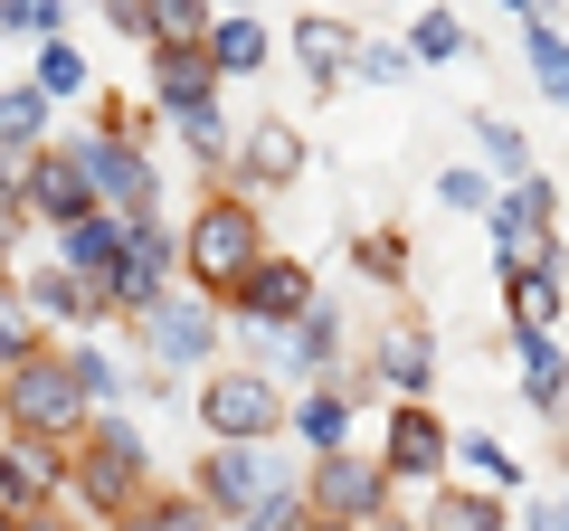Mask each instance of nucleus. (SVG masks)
<instances>
[{"instance_id":"5701e85b","label":"nucleus","mask_w":569,"mask_h":531,"mask_svg":"<svg viewBox=\"0 0 569 531\" xmlns=\"http://www.w3.org/2000/svg\"><path fill=\"white\" fill-rule=\"evenodd\" d=\"M295 428H305V437H313V447H323V455H342V428H351V399H342V389H313L305 409H295Z\"/></svg>"},{"instance_id":"473e14b6","label":"nucleus","mask_w":569,"mask_h":531,"mask_svg":"<svg viewBox=\"0 0 569 531\" xmlns=\"http://www.w3.org/2000/svg\"><path fill=\"white\" fill-rule=\"evenodd\" d=\"M351 257H361L370 275H408V247H399V228H380V238H361Z\"/></svg>"},{"instance_id":"72a5a7b5","label":"nucleus","mask_w":569,"mask_h":531,"mask_svg":"<svg viewBox=\"0 0 569 531\" xmlns=\"http://www.w3.org/2000/svg\"><path fill=\"white\" fill-rule=\"evenodd\" d=\"M0 20H10V29H39V39H58V0H0Z\"/></svg>"},{"instance_id":"1a4fd4ad","label":"nucleus","mask_w":569,"mask_h":531,"mask_svg":"<svg viewBox=\"0 0 569 531\" xmlns=\"http://www.w3.org/2000/svg\"><path fill=\"white\" fill-rule=\"evenodd\" d=\"M162 275H171L162 219L123 228V257H114V275H104V304H114V313H152V304H162Z\"/></svg>"},{"instance_id":"bb28decb","label":"nucleus","mask_w":569,"mask_h":531,"mask_svg":"<svg viewBox=\"0 0 569 531\" xmlns=\"http://www.w3.org/2000/svg\"><path fill=\"white\" fill-rule=\"evenodd\" d=\"M0 143L10 152L39 143V86H10V96H0Z\"/></svg>"},{"instance_id":"58836bf2","label":"nucleus","mask_w":569,"mask_h":531,"mask_svg":"<svg viewBox=\"0 0 569 531\" xmlns=\"http://www.w3.org/2000/svg\"><path fill=\"white\" fill-rule=\"evenodd\" d=\"M114 29L123 39H152V0H114Z\"/></svg>"},{"instance_id":"37998d69","label":"nucleus","mask_w":569,"mask_h":531,"mask_svg":"<svg viewBox=\"0 0 569 531\" xmlns=\"http://www.w3.org/2000/svg\"><path fill=\"white\" fill-rule=\"evenodd\" d=\"M0 531H20V512H10V503H0Z\"/></svg>"},{"instance_id":"f03ea898","label":"nucleus","mask_w":569,"mask_h":531,"mask_svg":"<svg viewBox=\"0 0 569 531\" xmlns=\"http://www.w3.org/2000/svg\"><path fill=\"white\" fill-rule=\"evenodd\" d=\"M86 409H96V399L77 389V361H58V351H29V361L0 380V418H10L20 437H39V447L77 437V428H86Z\"/></svg>"},{"instance_id":"2eb2a0df","label":"nucleus","mask_w":569,"mask_h":531,"mask_svg":"<svg viewBox=\"0 0 569 531\" xmlns=\"http://www.w3.org/2000/svg\"><path fill=\"white\" fill-rule=\"evenodd\" d=\"M142 332H152V351H162V361H200L219 323H209L200 304H152V313H142Z\"/></svg>"},{"instance_id":"2f4dec72","label":"nucleus","mask_w":569,"mask_h":531,"mask_svg":"<svg viewBox=\"0 0 569 531\" xmlns=\"http://www.w3.org/2000/svg\"><path fill=\"white\" fill-rule=\"evenodd\" d=\"M408 58H466V29H456V20H418Z\"/></svg>"},{"instance_id":"4be33fe9","label":"nucleus","mask_w":569,"mask_h":531,"mask_svg":"<svg viewBox=\"0 0 569 531\" xmlns=\"http://www.w3.org/2000/svg\"><path fill=\"white\" fill-rule=\"evenodd\" d=\"M114 531H209V503H200V493H152V503L123 512Z\"/></svg>"},{"instance_id":"dca6fc26","label":"nucleus","mask_w":569,"mask_h":531,"mask_svg":"<svg viewBox=\"0 0 569 531\" xmlns=\"http://www.w3.org/2000/svg\"><path fill=\"white\" fill-rule=\"evenodd\" d=\"M295 58H305V77H313V86H342L361 48H351V29H342V20H305V29H295Z\"/></svg>"},{"instance_id":"4c0bfd02","label":"nucleus","mask_w":569,"mask_h":531,"mask_svg":"<svg viewBox=\"0 0 569 531\" xmlns=\"http://www.w3.org/2000/svg\"><path fill=\"white\" fill-rule=\"evenodd\" d=\"M295 361H332V313H305V332H295Z\"/></svg>"},{"instance_id":"cd10ccee","label":"nucleus","mask_w":569,"mask_h":531,"mask_svg":"<svg viewBox=\"0 0 569 531\" xmlns=\"http://www.w3.org/2000/svg\"><path fill=\"white\" fill-rule=\"evenodd\" d=\"M39 96H86V58L67 39H48V58H39Z\"/></svg>"},{"instance_id":"a19ab883","label":"nucleus","mask_w":569,"mask_h":531,"mask_svg":"<svg viewBox=\"0 0 569 531\" xmlns=\"http://www.w3.org/2000/svg\"><path fill=\"white\" fill-rule=\"evenodd\" d=\"M313 531H399V522H313Z\"/></svg>"},{"instance_id":"ea45409f","label":"nucleus","mask_w":569,"mask_h":531,"mask_svg":"<svg viewBox=\"0 0 569 531\" xmlns=\"http://www.w3.org/2000/svg\"><path fill=\"white\" fill-rule=\"evenodd\" d=\"M20 531H77V522H67V512H29Z\"/></svg>"},{"instance_id":"f257e3e1","label":"nucleus","mask_w":569,"mask_h":531,"mask_svg":"<svg viewBox=\"0 0 569 531\" xmlns=\"http://www.w3.org/2000/svg\"><path fill=\"white\" fill-rule=\"evenodd\" d=\"M181 257H190V275H200V294H238L247 275L266 266V228H257V209L228 200V190H209L200 219H190V238H181Z\"/></svg>"},{"instance_id":"c756f323","label":"nucleus","mask_w":569,"mask_h":531,"mask_svg":"<svg viewBox=\"0 0 569 531\" xmlns=\"http://www.w3.org/2000/svg\"><path fill=\"white\" fill-rule=\"evenodd\" d=\"M380 370H389L399 389H427V342H418V332H399V342H380Z\"/></svg>"},{"instance_id":"b1692460","label":"nucleus","mask_w":569,"mask_h":531,"mask_svg":"<svg viewBox=\"0 0 569 531\" xmlns=\"http://www.w3.org/2000/svg\"><path fill=\"white\" fill-rule=\"evenodd\" d=\"M257 58H266V29H257V20H238V10H228V20L209 29V67H219V77H228V67H257Z\"/></svg>"},{"instance_id":"ddd939ff","label":"nucleus","mask_w":569,"mask_h":531,"mask_svg":"<svg viewBox=\"0 0 569 531\" xmlns=\"http://www.w3.org/2000/svg\"><path fill=\"white\" fill-rule=\"evenodd\" d=\"M209 77H219L209 48H171V58H152V96H162L171 114H200V104H209Z\"/></svg>"},{"instance_id":"20e7f679","label":"nucleus","mask_w":569,"mask_h":531,"mask_svg":"<svg viewBox=\"0 0 569 531\" xmlns=\"http://www.w3.org/2000/svg\"><path fill=\"white\" fill-rule=\"evenodd\" d=\"M284 418H295V409H284L276 389L257 380V370H219V380L200 389V428L219 437V447H266Z\"/></svg>"},{"instance_id":"79ce46f5","label":"nucleus","mask_w":569,"mask_h":531,"mask_svg":"<svg viewBox=\"0 0 569 531\" xmlns=\"http://www.w3.org/2000/svg\"><path fill=\"white\" fill-rule=\"evenodd\" d=\"M10 465H20V455H10V447H0V493H10Z\"/></svg>"},{"instance_id":"c9c22d12","label":"nucleus","mask_w":569,"mask_h":531,"mask_svg":"<svg viewBox=\"0 0 569 531\" xmlns=\"http://www.w3.org/2000/svg\"><path fill=\"white\" fill-rule=\"evenodd\" d=\"M29 351H39V342H29V323H20V313H10V304H0V370H20Z\"/></svg>"},{"instance_id":"0eeeda50","label":"nucleus","mask_w":569,"mask_h":531,"mask_svg":"<svg viewBox=\"0 0 569 531\" xmlns=\"http://www.w3.org/2000/svg\"><path fill=\"white\" fill-rule=\"evenodd\" d=\"M77 162H86V190L123 209V228H142V219H152V200H162V181H152V162H142V152L123 143V133H104V143H86Z\"/></svg>"},{"instance_id":"412c9836","label":"nucleus","mask_w":569,"mask_h":531,"mask_svg":"<svg viewBox=\"0 0 569 531\" xmlns=\"http://www.w3.org/2000/svg\"><path fill=\"white\" fill-rule=\"evenodd\" d=\"M29 294H39V313H58V323H96V313H104V294H96V285H77L67 266H48Z\"/></svg>"},{"instance_id":"a211bd4d","label":"nucleus","mask_w":569,"mask_h":531,"mask_svg":"<svg viewBox=\"0 0 569 531\" xmlns=\"http://www.w3.org/2000/svg\"><path fill=\"white\" fill-rule=\"evenodd\" d=\"M522 58H531V86H541L550 104H569V39L550 20H522Z\"/></svg>"},{"instance_id":"7ed1b4c3","label":"nucleus","mask_w":569,"mask_h":531,"mask_svg":"<svg viewBox=\"0 0 569 531\" xmlns=\"http://www.w3.org/2000/svg\"><path fill=\"white\" fill-rule=\"evenodd\" d=\"M67 474H77V503H86V512H104V522H123V512L152 503V493H142V437L123 428V418H96Z\"/></svg>"},{"instance_id":"7c9ffc66","label":"nucleus","mask_w":569,"mask_h":531,"mask_svg":"<svg viewBox=\"0 0 569 531\" xmlns=\"http://www.w3.org/2000/svg\"><path fill=\"white\" fill-rule=\"evenodd\" d=\"M466 465H475V474H485V484H493V493H512V484H522V465H512V455H503V447H493V437H466Z\"/></svg>"},{"instance_id":"aec40b11","label":"nucleus","mask_w":569,"mask_h":531,"mask_svg":"<svg viewBox=\"0 0 569 531\" xmlns=\"http://www.w3.org/2000/svg\"><path fill=\"white\" fill-rule=\"evenodd\" d=\"M427 531H512L503 522V503H493V493H437V503H427Z\"/></svg>"},{"instance_id":"6e6552de","label":"nucleus","mask_w":569,"mask_h":531,"mask_svg":"<svg viewBox=\"0 0 569 531\" xmlns=\"http://www.w3.org/2000/svg\"><path fill=\"white\" fill-rule=\"evenodd\" d=\"M276 484H284V474L266 465L257 447H209V465H200V503H209V522H219V512H228V522H247V512H257Z\"/></svg>"},{"instance_id":"f3484780","label":"nucleus","mask_w":569,"mask_h":531,"mask_svg":"<svg viewBox=\"0 0 569 531\" xmlns=\"http://www.w3.org/2000/svg\"><path fill=\"white\" fill-rule=\"evenodd\" d=\"M305 171V133L295 123H257L247 133V181H295Z\"/></svg>"},{"instance_id":"f8f14e48","label":"nucleus","mask_w":569,"mask_h":531,"mask_svg":"<svg viewBox=\"0 0 569 531\" xmlns=\"http://www.w3.org/2000/svg\"><path fill=\"white\" fill-rule=\"evenodd\" d=\"M29 209H48V219H86V209H96V190H86V162H77V152H29Z\"/></svg>"},{"instance_id":"a878e982","label":"nucleus","mask_w":569,"mask_h":531,"mask_svg":"<svg viewBox=\"0 0 569 531\" xmlns=\"http://www.w3.org/2000/svg\"><path fill=\"white\" fill-rule=\"evenodd\" d=\"M247 531H313V503H305V484H276L257 512H247Z\"/></svg>"},{"instance_id":"4468645a","label":"nucleus","mask_w":569,"mask_h":531,"mask_svg":"<svg viewBox=\"0 0 569 531\" xmlns=\"http://www.w3.org/2000/svg\"><path fill=\"white\" fill-rule=\"evenodd\" d=\"M512 351H522V399L531 409H569V361L550 351V332H512Z\"/></svg>"},{"instance_id":"39448f33","label":"nucleus","mask_w":569,"mask_h":531,"mask_svg":"<svg viewBox=\"0 0 569 531\" xmlns=\"http://www.w3.org/2000/svg\"><path fill=\"white\" fill-rule=\"evenodd\" d=\"M447 455H456V437H447V418H437V409H418V399L389 409V428H380V474H389V484H427Z\"/></svg>"},{"instance_id":"e433bc0d","label":"nucleus","mask_w":569,"mask_h":531,"mask_svg":"<svg viewBox=\"0 0 569 531\" xmlns=\"http://www.w3.org/2000/svg\"><path fill=\"white\" fill-rule=\"evenodd\" d=\"M437 200L447 209H485V181H475V171H437Z\"/></svg>"},{"instance_id":"423d86ee","label":"nucleus","mask_w":569,"mask_h":531,"mask_svg":"<svg viewBox=\"0 0 569 531\" xmlns=\"http://www.w3.org/2000/svg\"><path fill=\"white\" fill-rule=\"evenodd\" d=\"M380 493H389V474L370 465V455H323V465L305 474V503H313V522H380Z\"/></svg>"},{"instance_id":"6ab92c4d","label":"nucleus","mask_w":569,"mask_h":531,"mask_svg":"<svg viewBox=\"0 0 569 531\" xmlns=\"http://www.w3.org/2000/svg\"><path fill=\"white\" fill-rule=\"evenodd\" d=\"M209 0H152V58H171V48H209Z\"/></svg>"},{"instance_id":"c85d7f7f","label":"nucleus","mask_w":569,"mask_h":531,"mask_svg":"<svg viewBox=\"0 0 569 531\" xmlns=\"http://www.w3.org/2000/svg\"><path fill=\"white\" fill-rule=\"evenodd\" d=\"M475 143H485V152H493V162H503V171H531V143H522V133H512L503 114H475Z\"/></svg>"},{"instance_id":"f704fd0d","label":"nucleus","mask_w":569,"mask_h":531,"mask_svg":"<svg viewBox=\"0 0 569 531\" xmlns=\"http://www.w3.org/2000/svg\"><path fill=\"white\" fill-rule=\"evenodd\" d=\"M351 77H370V86L408 77V48H361V58H351Z\"/></svg>"},{"instance_id":"9d476101","label":"nucleus","mask_w":569,"mask_h":531,"mask_svg":"<svg viewBox=\"0 0 569 531\" xmlns=\"http://www.w3.org/2000/svg\"><path fill=\"white\" fill-rule=\"evenodd\" d=\"M228 304L247 313V323H295V313H313V275L295 257H266L257 275H247L238 294H228Z\"/></svg>"},{"instance_id":"c03bdc74","label":"nucleus","mask_w":569,"mask_h":531,"mask_svg":"<svg viewBox=\"0 0 569 531\" xmlns=\"http://www.w3.org/2000/svg\"><path fill=\"white\" fill-rule=\"evenodd\" d=\"M512 10H522V20H531V10H541V0H512Z\"/></svg>"},{"instance_id":"393cba45","label":"nucleus","mask_w":569,"mask_h":531,"mask_svg":"<svg viewBox=\"0 0 569 531\" xmlns=\"http://www.w3.org/2000/svg\"><path fill=\"white\" fill-rule=\"evenodd\" d=\"M512 313H522L512 332H541L550 313H560V285H550V266H531V275H512Z\"/></svg>"},{"instance_id":"9b49d317","label":"nucleus","mask_w":569,"mask_h":531,"mask_svg":"<svg viewBox=\"0 0 569 531\" xmlns=\"http://www.w3.org/2000/svg\"><path fill=\"white\" fill-rule=\"evenodd\" d=\"M114 257H123V219H104V209H86V219H67V228H58V266L77 275V285H96V294H104Z\"/></svg>"}]
</instances>
